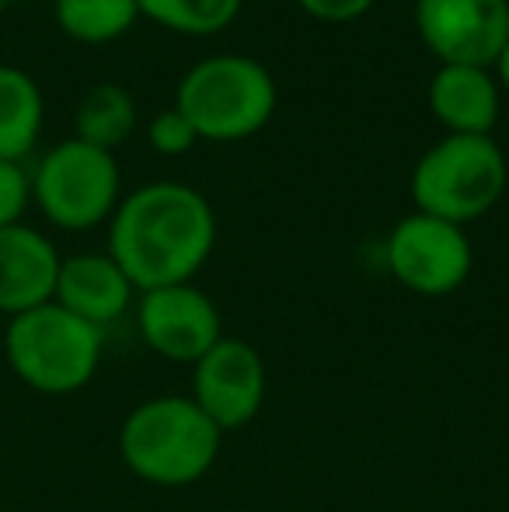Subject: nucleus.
I'll return each mask as SVG.
<instances>
[{
	"mask_svg": "<svg viewBox=\"0 0 509 512\" xmlns=\"http://www.w3.org/2000/svg\"><path fill=\"white\" fill-rule=\"evenodd\" d=\"M32 206V178L21 164L0 161V227L21 223L25 209Z\"/></svg>",
	"mask_w": 509,
	"mask_h": 512,
	"instance_id": "6ab92c4d",
	"label": "nucleus"
},
{
	"mask_svg": "<svg viewBox=\"0 0 509 512\" xmlns=\"http://www.w3.org/2000/svg\"><path fill=\"white\" fill-rule=\"evenodd\" d=\"M384 265L405 290L419 297H450L468 283L475 251L464 227L412 213L387 234Z\"/></svg>",
	"mask_w": 509,
	"mask_h": 512,
	"instance_id": "0eeeda50",
	"label": "nucleus"
},
{
	"mask_svg": "<svg viewBox=\"0 0 509 512\" xmlns=\"http://www.w3.org/2000/svg\"><path fill=\"white\" fill-rule=\"evenodd\" d=\"M56 25L67 39L105 46L123 39L140 18L136 0H53Z\"/></svg>",
	"mask_w": 509,
	"mask_h": 512,
	"instance_id": "dca6fc26",
	"label": "nucleus"
},
{
	"mask_svg": "<svg viewBox=\"0 0 509 512\" xmlns=\"http://www.w3.org/2000/svg\"><path fill=\"white\" fill-rule=\"evenodd\" d=\"M46 122V98L28 70L0 63V161L21 164Z\"/></svg>",
	"mask_w": 509,
	"mask_h": 512,
	"instance_id": "4468645a",
	"label": "nucleus"
},
{
	"mask_svg": "<svg viewBox=\"0 0 509 512\" xmlns=\"http://www.w3.org/2000/svg\"><path fill=\"white\" fill-rule=\"evenodd\" d=\"M279 91L269 67L252 56L220 53L185 70L175 91V108L206 143L252 140L276 115Z\"/></svg>",
	"mask_w": 509,
	"mask_h": 512,
	"instance_id": "7ed1b4c3",
	"label": "nucleus"
},
{
	"mask_svg": "<svg viewBox=\"0 0 509 512\" xmlns=\"http://www.w3.org/2000/svg\"><path fill=\"white\" fill-rule=\"evenodd\" d=\"M7 4H11V0H0V11H4V7H7Z\"/></svg>",
	"mask_w": 509,
	"mask_h": 512,
	"instance_id": "4be33fe9",
	"label": "nucleus"
},
{
	"mask_svg": "<svg viewBox=\"0 0 509 512\" xmlns=\"http://www.w3.org/2000/svg\"><path fill=\"white\" fill-rule=\"evenodd\" d=\"M492 77L499 81V88L509 91V42L503 46V53L496 56V63H492Z\"/></svg>",
	"mask_w": 509,
	"mask_h": 512,
	"instance_id": "412c9836",
	"label": "nucleus"
},
{
	"mask_svg": "<svg viewBox=\"0 0 509 512\" xmlns=\"http://www.w3.org/2000/svg\"><path fill=\"white\" fill-rule=\"evenodd\" d=\"M147 140H150V147H154L157 154L178 157V154H189V150L196 147L199 136H196V129H192V122L185 119L175 105H171V108H164V112H157L154 119H150Z\"/></svg>",
	"mask_w": 509,
	"mask_h": 512,
	"instance_id": "a211bd4d",
	"label": "nucleus"
},
{
	"mask_svg": "<svg viewBox=\"0 0 509 512\" xmlns=\"http://www.w3.org/2000/svg\"><path fill=\"white\" fill-rule=\"evenodd\" d=\"M192 401L220 432L245 429L265 401V363L255 345L224 335L203 359H196Z\"/></svg>",
	"mask_w": 509,
	"mask_h": 512,
	"instance_id": "1a4fd4ad",
	"label": "nucleus"
},
{
	"mask_svg": "<svg viewBox=\"0 0 509 512\" xmlns=\"http://www.w3.org/2000/svg\"><path fill=\"white\" fill-rule=\"evenodd\" d=\"M224 432L192 398L161 394L126 415L119 429V457L140 481L157 488H185L210 474Z\"/></svg>",
	"mask_w": 509,
	"mask_h": 512,
	"instance_id": "f03ea898",
	"label": "nucleus"
},
{
	"mask_svg": "<svg viewBox=\"0 0 509 512\" xmlns=\"http://www.w3.org/2000/svg\"><path fill=\"white\" fill-rule=\"evenodd\" d=\"M102 328L81 321L56 300L11 317L4 356L11 373L39 394H74L88 387L102 363Z\"/></svg>",
	"mask_w": 509,
	"mask_h": 512,
	"instance_id": "20e7f679",
	"label": "nucleus"
},
{
	"mask_svg": "<svg viewBox=\"0 0 509 512\" xmlns=\"http://www.w3.org/2000/svg\"><path fill=\"white\" fill-rule=\"evenodd\" d=\"M136 286L126 279V272L112 262V255H70L60 262V276H56L53 300L63 310L77 314L81 321L105 328V324L119 321L133 304Z\"/></svg>",
	"mask_w": 509,
	"mask_h": 512,
	"instance_id": "f8f14e48",
	"label": "nucleus"
},
{
	"mask_svg": "<svg viewBox=\"0 0 509 512\" xmlns=\"http://www.w3.org/2000/svg\"><path fill=\"white\" fill-rule=\"evenodd\" d=\"M241 4L245 0H136L143 18L168 28V32L192 35V39L231 28L241 14Z\"/></svg>",
	"mask_w": 509,
	"mask_h": 512,
	"instance_id": "f3484780",
	"label": "nucleus"
},
{
	"mask_svg": "<svg viewBox=\"0 0 509 512\" xmlns=\"http://www.w3.org/2000/svg\"><path fill=\"white\" fill-rule=\"evenodd\" d=\"M136 102L123 84H95V88L84 91V98L77 102L74 112V136L91 147L116 150L123 147L129 136L136 133Z\"/></svg>",
	"mask_w": 509,
	"mask_h": 512,
	"instance_id": "2eb2a0df",
	"label": "nucleus"
},
{
	"mask_svg": "<svg viewBox=\"0 0 509 512\" xmlns=\"http://www.w3.org/2000/svg\"><path fill=\"white\" fill-rule=\"evenodd\" d=\"M415 28L440 67H485L509 42V0H415Z\"/></svg>",
	"mask_w": 509,
	"mask_h": 512,
	"instance_id": "6e6552de",
	"label": "nucleus"
},
{
	"mask_svg": "<svg viewBox=\"0 0 509 512\" xmlns=\"http://www.w3.org/2000/svg\"><path fill=\"white\" fill-rule=\"evenodd\" d=\"M32 203L60 230H95L112 220L123 199V171L112 150L70 140L39 157L32 175Z\"/></svg>",
	"mask_w": 509,
	"mask_h": 512,
	"instance_id": "423d86ee",
	"label": "nucleus"
},
{
	"mask_svg": "<svg viewBox=\"0 0 509 512\" xmlns=\"http://www.w3.org/2000/svg\"><path fill=\"white\" fill-rule=\"evenodd\" d=\"M217 244L210 199L185 182H150L119 199L109 255L140 293L192 283Z\"/></svg>",
	"mask_w": 509,
	"mask_h": 512,
	"instance_id": "f257e3e1",
	"label": "nucleus"
},
{
	"mask_svg": "<svg viewBox=\"0 0 509 512\" xmlns=\"http://www.w3.org/2000/svg\"><path fill=\"white\" fill-rule=\"evenodd\" d=\"M60 251L25 220L0 227V314L18 317L49 304L60 276Z\"/></svg>",
	"mask_w": 509,
	"mask_h": 512,
	"instance_id": "9b49d317",
	"label": "nucleus"
},
{
	"mask_svg": "<svg viewBox=\"0 0 509 512\" xmlns=\"http://www.w3.org/2000/svg\"><path fill=\"white\" fill-rule=\"evenodd\" d=\"M499 81L485 67H440L429 81L436 122L461 136H489L499 122Z\"/></svg>",
	"mask_w": 509,
	"mask_h": 512,
	"instance_id": "ddd939ff",
	"label": "nucleus"
},
{
	"mask_svg": "<svg viewBox=\"0 0 509 512\" xmlns=\"http://www.w3.org/2000/svg\"><path fill=\"white\" fill-rule=\"evenodd\" d=\"M506 185L509 164L492 136L447 133L412 168L415 213L436 216L457 227L489 213L503 199Z\"/></svg>",
	"mask_w": 509,
	"mask_h": 512,
	"instance_id": "39448f33",
	"label": "nucleus"
},
{
	"mask_svg": "<svg viewBox=\"0 0 509 512\" xmlns=\"http://www.w3.org/2000/svg\"><path fill=\"white\" fill-rule=\"evenodd\" d=\"M136 324L150 352L189 366L224 338L217 304L192 283L140 293Z\"/></svg>",
	"mask_w": 509,
	"mask_h": 512,
	"instance_id": "9d476101",
	"label": "nucleus"
},
{
	"mask_svg": "<svg viewBox=\"0 0 509 512\" xmlns=\"http://www.w3.org/2000/svg\"><path fill=\"white\" fill-rule=\"evenodd\" d=\"M374 4L377 0H297L300 11H304L307 18L321 21V25H349V21H360Z\"/></svg>",
	"mask_w": 509,
	"mask_h": 512,
	"instance_id": "aec40b11",
	"label": "nucleus"
}]
</instances>
